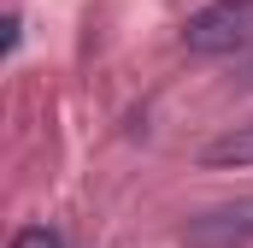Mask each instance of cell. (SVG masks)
<instances>
[{
	"mask_svg": "<svg viewBox=\"0 0 253 248\" xmlns=\"http://www.w3.org/2000/svg\"><path fill=\"white\" fill-rule=\"evenodd\" d=\"M12 248H65V243H59V231H47V225H24L12 237Z\"/></svg>",
	"mask_w": 253,
	"mask_h": 248,
	"instance_id": "277c9868",
	"label": "cell"
},
{
	"mask_svg": "<svg viewBox=\"0 0 253 248\" xmlns=\"http://www.w3.org/2000/svg\"><path fill=\"white\" fill-rule=\"evenodd\" d=\"M253 243V195L218 201L183 225V248H248Z\"/></svg>",
	"mask_w": 253,
	"mask_h": 248,
	"instance_id": "7a4b0ae2",
	"label": "cell"
},
{
	"mask_svg": "<svg viewBox=\"0 0 253 248\" xmlns=\"http://www.w3.org/2000/svg\"><path fill=\"white\" fill-rule=\"evenodd\" d=\"M206 166H253V124H236L206 148Z\"/></svg>",
	"mask_w": 253,
	"mask_h": 248,
	"instance_id": "3957f363",
	"label": "cell"
},
{
	"mask_svg": "<svg viewBox=\"0 0 253 248\" xmlns=\"http://www.w3.org/2000/svg\"><path fill=\"white\" fill-rule=\"evenodd\" d=\"M253 42V0H212L183 24L189 54H236Z\"/></svg>",
	"mask_w": 253,
	"mask_h": 248,
	"instance_id": "6da1fadb",
	"label": "cell"
},
{
	"mask_svg": "<svg viewBox=\"0 0 253 248\" xmlns=\"http://www.w3.org/2000/svg\"><path fill=\"white\" fill-rule=\"evenodd\" d=\"M18 30H24V24H18V12H6V54H18Z\"/></svg>",
	"mask_w": 253,
	"mask_h": 248,
	"instance_id": "5b68a950",
	"label": "cell"
}]
</instances>
